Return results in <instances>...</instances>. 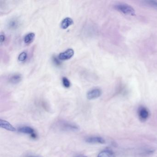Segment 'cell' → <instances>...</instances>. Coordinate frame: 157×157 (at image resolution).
<instances>
[{
  "label": "cell",
  "mask_w": 157,
  "mask_h": 157,
  "mask_svg": "<svg viewBox=\"0 0 157 157\" xmlns=\"http://www.w3.org/2000/svg\"><path fill=\"white\" fill-rule=\"evenodd\" d=\"M56 128L60 131H78L80 130V127L74 123L66 121H59L56 124Z\"/></svg>",
  "instance_id": "6da1fadb"
},
{
  "label": "cell",
  "mask_w": 157,
  "mask_h": 157,
  "mask_svg": "<svg viewBox=\"0 0 157 157\" xmlns=\"http://www.w3.org/2000/svg\"><path fill=\"white\" fill-rule=\"evenodd\" d=\"M116 10L126 15H135V10L133 8L127 4L120 3L115 6Z\"/></svg>",
  "instance_id": "7a4b0ae2"
},
{
  "label": "cell",
  "mask_w": 157,
  "mask_h": 157,
  "mask_svg": "<svg viewBox=\"0 0 157 157\" xmlns=\"http://www.w3.org/2000/svg\"><path fill=\"white\" fill-rule=\"evenodd\" d=\"M138 114L140 119L142 121L147 120L150 115L148 110L143 106H140L138 110Z\"/></svg>",
  "instance_id": "3957f363"
},
{
  "label": "cell",
  "mask_w": 157,
  "mask_h": 157,
  "mask_svg": "<svg viewBox=\"0 0 157 157\" xmlns=\"http://www.w3.org/2000/svg\"><path fill=\"white\" fill-rule=\"evenodd\" d=\"M101 94L102 91L101 89L95 88L89 91L87 93V98L90 100H94L99 98Z\"/></svg>",
  "instance_id": "277c9868"
},
{
  "label": "cell",
  "mask_w": 157,
  "mask_h": 157,
  "mask_svg": "<svg viewBox=\"0 0 157 157\" xmlns=\"http://www.w3.org/2000/svg\"><path fill=\"white\" fill-rule=\"evenodd\" d=\"M74 51L71 48L67 49L65 52L60 53L59 55L58 58L59 60H66L70 59L74 56Z\"/></svg>",
  "instance_id": "5b68a950"
},
{
  "label": "cell",
  "mask_w": 157,
  "mask_h": 157,
  "mask_svg": "<svg viewBox=\"0 0 157 157\" xmlns=\"http://www.w3.org/2000/svg\"><path fill=\"white\" fill-rule=\"evenodd\" d=\"M86 142L93 144H105V140L103 138L99 136H92L87 138L85 140Z\"/></svg>",
  "instance_id": "8992f818"
},
{
  "label": "cell",
  "mask_w": 157,
  "mask_h": 157,
  "mask_svg": "<svg viewBox=\"0 0 157 157\" xmlns=\"http://www.w3.org/2000/svg\"><path fill=\"white\" fill-rule=\"evenodd\" d=\"M0 126L2 128H4L6 130L12 131V132H14L16 130V128L11 124H10V123L3 119H1L0 120Z\"/></svg>",
  "instance_id": "52a82bcc"
},
{
  "label": "cell",
  "mask_w": 157,
  "mask_h": 157,
  "mask_svg": "<svg viewBox=\"0 0 157 157\" xmlns=\"http://www.w3.org/2000/svg\"><path fill=\"white\" fill-rule=\"evenodd\" d=\"M18 130L20 133L28 134V135H30L31 136L36 133L34 129L31 127L29 126L21 127L19 128Z\"/></svg>",
  "instance_id": "ba28073f"
},
{
  "label": "cell",
  "mask_w": 157,
  "mask_h": 157,
  "mask_svg": "<svg viewBox=\"0 0 157 157\" xmlns=\"http://www.w3.org/2000/svg\"><path fill=\"white\" fill-rule=\"evenodd\" d=\"M22 79V77L21 74H14L10 77L9 78V82L12 84H16L21 82Z\"/></svg>",
  "instance_id": "9c48e42d"
},
{
  "label": "cell",
  "mask_w": 157,
  "mask_h": 157,
  "mask_svg": "<svg viewBox=\"0 0 157 157\" xmlns=\"http://www.w3.org/2000/svg\"><path fill=\"white\" fill-rule=\"evenodd\" d=\"M73 21L72 19L69 17H67L63 19V21H61L60 26L62 29H66L73 24Z\"/></svg>",
  "instance_id": "30bf717a"
},
{
  "label": "cell",
  "mask_w": 157,
  "mask_h": 157,
  "mask_svg": "<svg viewBox=\"0 0 157 157\" xmlns=\"http://www.w3.org/2000/svg\"><path fill=\"white\" fill-rule=\"evenodd\" d=\"M35 35L34 33H31L27 34L24 38V41L26 44H30L32 43L34 39Z\"/></svg>",
  "instance_id": "8fae6325"
},
{
  "label": "cell",
  "mask_w": 157,
  "mask_h": 157,
  "mask_svg": "<svg viewBox=\"0 0 157 157\" xmlns=\"http://www.w3.org/2000/svg\"><path fill=\"white\" fill-rule=\"evenodd\" d=\"M19 21L17 19H12L10 21L8 26L11 29H16L19 25Z\"/></svg>",
  "instance_id": "7c38bea8"
},
{
  "label": "cell",
  "mask_w": 157,
  "mask_h": 157,
  "mask_svg": "<svg viewBox=\"0 0 157 157\" xmlns=\"http://www.w3.org/2000/svg\"><path fill=\"white\" fill-rule=\"evenodd\" d=\"M98 157H114V154L110 150H104L100 152Z\"/></svg>",
  "instance_id": "4fadbf2b"
},
{
  "label": "cell",
  "mask_w": 157,
  "mask_h": 157,
  "mask_svg": "<svg viewBox=\"0 0 157 157\" xmlns=\"http://www.w3.org/2000/svg\"><path fill=\"white\" fill-rule=\"evenodd\" d=\"M27 57V53L25 52H23L19 55V57H18V59H19V61H21V62H23V61L26 60Z\"/></svg>",
  "instance_id": "5bb4252c"
},
{
  "label": "cell",
  "mask_w": 157,
  "mask_h": 157,
  "mask_svg": "<svg viewBox=\"0 0 157 157\" xmlns=\"http://www.w3.org/2000/svg\"><path fill=\"white\" fill-rule=\"evenodd\" d=\"M62 83L63 86L66 88H69L71 86V82L66 77H63L62 78Z\"/></svg>",
  "instance_id": "9a60e30c"
},
{
  "label": "cell",
  "mask_w": 157,
  "mask_h": 157,
  "mask_svg": "<svg viewBox=\"0 0 157 157\" xmlns=\"http://www.w3.org/2000/svg\"><path fill=\"white\" fill-rule=\"evenodd\" d=\"M145 3H146V4L151 6V7L157 9V1H146Z\"/></svg>",
  "instance_id": "2e32d148"
},
{
  "label": "cell",
  "mask_w": 157,
  "mask_h": 157,
  "mask_svg": "<svg viewBox=\"0 0 157 157\" xmlns=\"http://www.w3.org/2000/svg\"><path fill=\"white\" fill-rule=\"evenodd\" d=\"M53 61H54V63H55L56 65H59V66L60 65V62H59V59H57V58L54 57H53Z\"/></svg>",
  "instance_id": "e0dca14e"
},
{
  "label": "cell",
  "mask_w": 157,
  "mask_h": 157,
  "mask_svg": "<svg viewBox=\"0 0 157 157\" xmlns=\"http://www.w3.org/2000/svg\"><path fill=\"white\" fill-rule=\"evenodd\" d=\"M0 36H1V43L2 44L5 40V35L3 34L2 33Z\"/></svg>",
  "instance_id": "ac0fdd59"
},
{
  "label": "cell",
  "mask_w": 157,
  "mask_h": 157,
  "mask_svg": "<svg viewBox=\"0 0 157 157\" xmlns=\"http://www.w3.org/2000/svg\"><path fill=\"white\" fill-rule=\"evenodd\" d=\"M75 157H88L87 156H83L82 155H78L77 156H75Z\"/></svg>",
  "instance_id": "d6986e66"
},
{
  "label": "cell",
  "mask_w": 157,
  "mask_h": 157,
  "mask_svg": "<svg viewBox=\"0 0 157 157\" xmlns=\"http://www.w3.org/2000/svg\"><path fill=\"white\" fill-rule=\"evenodd\" d=\"M26 157H39V156H33V155H29V156H26Z\"/></svg>",
  "instance_id": "ffe728a7"
}]
</instances>
